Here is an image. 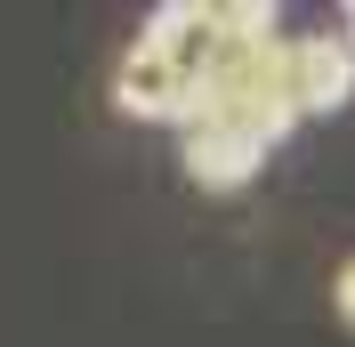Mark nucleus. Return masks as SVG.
<instances>
[{
  "mask_svg": "<svg viewBox=\"0 0 355 347\" xmlns=\"http://www.w3.org/2000/svg\"><path fill=\"white\" fill-rule=\"evenodd\" d=\"M355 97V49L339 33H299L291 41V113H339Z\"/></svg>",
  "mask_w": 355,
  "mask_h": 347,
  "instance_id": "f03ea898",
  "label": "nucleus"
},
{
  "mask_svg": "<svg viewBox=\"0 0 355 347\" xmlns=\"http://www.w3.org/2000/svg\"><path fill=\"white\" fill-rule=\"evenodd\" d=\"M331 307H339V323H347V331H355V259H347V266H339V282H331Z\"/></svg>",
  "mask_w": 355,
  "mask_h": 347,
  "instance_id": "39448f33",
  "label": "nucleus"
},
{
  "mask_svg": "<svg viewBox=\"0 0 355 347\" xmlns=\"http://www.w3.org/2000/svg\"><path fill=\"white\" fill-rule=\"evenodd\" d=\"M266 153L250 146V137H226V130H186V170H194V186H243L250 170H259Z\"/></svg>",
  "mask_w": 355,
  "mask_h": 347,
  "instance_id": "20e7f679",
  "label": "nucleus"
},
{
  "mask_svg": "<svg viewBox=\"0 0 355 347\" xmlns=\"http://www.w3.org/2000/svg\"><path fill=\"white\" fill-rule=\"evenodd\" d=\"M137 41H154L170 65H186V81H202V65L218 57V0H162Z\"/></svg>",
  "mask_w": 355,
  "mask_h": 347,
  "instance_id": "7ed1b4c3",
  "label": "nucleus"
},
{
  "mask_svg": "<svg viewBox=\"0 0 355 347\" xmlns=\"http://www.w3.org/2000/svg\"><path fill=\"white\" fill-rule=\"evenodd\" d=\"M113 97H121V113H137V121H186L194 81H186V65H170L154 41H130V57L113 73Z\"/></svg>",
  "mask_w": 355,
  "mask_h": 347,
  "instance_id": "f257e3e1",
  "label": "nucleus"
},
{
  "mask_svg": "<svg viewBox=\"0 0 355 347\" xmlns=\"http://www.w3.org/2000/svg\"><path fill=\"white\" fill-rule=\"evenodd\" d=\"M347 49H355V8H347Z\"/></svg>",
  "mask_w": 355,
  "mask_h": 347,
  "instance_id": "423d86ee",
  "label": "nucleus"
}]
</instances>
